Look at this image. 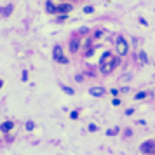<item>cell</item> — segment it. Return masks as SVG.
Returning <instances> with one entry per match:
<instances>
[{
  "label": "cell",
  "mask_w": 155,
  "mask_h": 155,
  "mask_svg": "<svg viewBox=\"0 0 155 155\" xmlns=\"http://www.w3.org/2000/svg\"><path fill=\"white\" fill-rule=\"evenodd\" d=\"M140 58H141V63H147V61H148V58H147V52H143V51L140 52Z\"/></svg>",
  "instance_id": "obj_12"
},
{
  "label": "cell",
  "mask_w": 155,
  "mask_h": 155,
  "mask_svg": "<svg viewBox=\"0 0 155 155\" xmlns=\"http://www.w3.org/2000/svg\"><path fill=\"white\" fill-rule=\"evenodd\" d=\"M33 127H35V124H33V122H26V129H28V131H31Z\"/></svg>",
  "instance_id": "obj_15"
},
{
  "label": "cell",
  "mask_w": 155,
  "mask_h": 155,
  "mask_svg": "<svg viewBox=\"0 0 155 155\" xmlns=\"http://www.w3.org/2000/svg\"><path fill=\"white\" fill-rule=\"evenodd\" d=\"M112 59H113V54L112 52H103V56H101V59H99V66H105V64L108 63H112Z\"/></svg>",
  "instance_id": "obj_4"
},
{
  "label": "cell",
  "mask_w": 155,
  "mask_h": 155,
  "mask_svg": "<svg viewBox=\"0 0 155 155\" xmlns=\"http://www.w3.org/2000/svg\"><path fill=\"white\" fill-rule=\"evenodd\" d=\"M78 47H80V40H78V38H71V42H70V52L71 54H75L78 51Z\"/></svg>",
  "instance_id": "obj_6"
},
{
  "label": "cell",
  "mask_w": 155,
  "mask_h": 155,
  "mask_svg": "<svg viewBox=\"0 0 155 155\" xmlns=\"http://www.w3.org/2000/svg\"><path fill=\"white\" fill-rule=\"evenodd\" d=\"M70 117H71V119H77V117H78V112H77V110H75V112H71Z\"/></svg>",
  "instance_id": "obj_18"
},
{
  "label": "cell",
  "mask_w": 155,
  "mask_h": 155,
  "mask_svg": "<svg viewBox=\"0 0 155 155\" xmlns=\"http://www.w3.org/2000/svg\"><path fill=\"white\" fill-rule=\"evenodd\" d=\"M12 127H14V124H12L11 120H7V122H4V124L0 126V131H4V133H7V131H11Z\"/></svg>",
  "instance_id": "obj_8"
},
{
  "label": "cell",
  "mask_w": 155,
  "mask_h": 155,
  "mask_svg": "<svg viewBox=\"0 0 155 155\" xmlns=\"http://www.w3.org/2000/svg\"><path fill=\"white\" fill-rule=\"evenodd\" d=\"M115 44H117V54H119V56H126L127 51H129V44H127L126 38H124V37H119Z\"/></svg>",
  "instance_id": "obj_2"
},
{
  "label": "cell",
  "mask_w": 155,
  "mask_h": 155,
  "mask_svg": "<svg viewBox=\"0 0 155 155\" xmlns=\"http://www.w3.org/2000/svg\"><path fill=\"white\" fill-rule=\"evenodd\" d=\"M63 87V91L66 92V94H73V89H70V87H66V85H61Z\"/></svg>",
  "instance_id": "obj_13"
},
{
  "label": "cell",
  "mask_w": 155,
  "mask_h": 155,
  "mask_svg": "<svg viewBox=\"0 0 155 155\" xmlns=\"http://www.w3.org/2000/svg\"><path fill=\"white\" fill-rule=\"evenodd\" d=\"M89 131H91V133H94V131H98V126H94V124H91V126H89Z\"/></svg>",
  "instance_id": "obj_17"
},
{
  "label": "cell",
  "mask_w": 155,
  "mask_h": 155,
  "mask_svg": "<svg viewBox=\"0 0 155 155\" xmlns=\"http://www.w3.org/2000/svg\"><path fill=\"white\" fill-rule=\"evenodd\" d=\"M70 11H71L70 4H61V5H58L56 7V12H63V14H68Z\"/></svg>",
  "instance_id": "obj_7"
},
{
  "label": "cell",
  "mask_w": 155,
  "mask_h": 155,
  "mask_svg": "<svg viewBox=\"0 0 155 155\" xmlns=\"http://www.w3.org/2000/svg\"><path fill=\"white\" fill-rule=\"evenodd\" d=\"M45 7H47V12H51V14H54V12H56V7L52 5V2H51V0L45 4Z\"/></svg>",
  "instance_id": "obj_9"
},
{
  "label": "cell",
  "mask_w": 155,
  "mask_h": 155,
  "mask_svg": "<svg viewBox=\"0 0 155 155\" xmlns=\"http://www.w3.org/2000/svg\"><path fill=\"white\" fill-rule=\"evenodd\" d=\"M117 133H119V127H113V129H108V133L106 134H108V136H115Z\"/></svg>",
  "instance_id": "obj_11"
},
{
  "label": "cell",
  "mask_w": 155,
  "mask_h": 155,
  "mask_svg": "<svg viewBox=\"0 0 155 155\" xmlns=\"http://www.w3.org/2000/svg\"><path fill=\"white\" fill-rule=\"evenodd\" d=\"M84 12H85V14H91V12H92V7H91V5L84 7Z\"/></svg>",
  "instance_id": "obj_16"
},
{
  "label": "cell",
  "mask_w": 155,
  "mask_h": 155,
  "mask_svg": "<svg viewBox=\"0 0 155 155\" xmlns=\"http://www.w3.org/2000/svg\"><path fill=\"white\" fill-rule=\"evenodd\" d=\"M11 11H12V5L5 7V11H4V16H9V14H11Z\"/></svg>",
  "instance_id": "obj_14"
},
{
  "label": "cell",
  "mask_w": 155,
  "mask_h": 155,
  "mask_svg": "<svg viewBox=\"0 0 155 155\" xmlns=\"http://www.w3.org/2000/svg\"><path fill=\"white\" fill-rule=\"evenodd\" d=\"M145 98H147V92H138V94L134 96V99H136V101H138V99H145Z\"/></svg>",
  "instance_id": "obj_10"
},
{
  "label": "cell",
  "mask_w": 155,
  "mask_h": 155,
  "mask_svg": "<svg viewBox=\"0 0 155 155\" xmlns=\"http://www.w3.org/2000/svg\"><path fill=\"white\" fill-rule=\"evenodd\" d=\"M2 85H4V82H2V80H0V87H2Z\"/></svg>",
  "instance_id": "obj_19"
},
{
  "label": "cell",
  "mask_w": 155,
  "mask_h": 155,
  "mask_svg": "<svg viewBox=\"0 0 155 155\" xmlns=\"http://www.w3.org/2000/svg\"><path fill=\"white\" fill-rule=\"evenodd\" d=\"M52 56H54V61L61 64H68V58L63 54V51H61V45H54V49H52Z\"/></svg>",
  "instance_id": "obj_1"
},
{
  "label": "cell",
  "mask_w": 155,
  "mask_h": 155,
  "mask_svg": "<svg viewBox=\"0 0 155 155\" xmlns=\"http://www.w3.org/2000/svg\"><path fill=\"white\" fill-rule=\"evenodd\" d=\"M140 152H141V153H147V155L153 153V152H155V143H153V141H145V143L140 147Z\"/></svg>",
  "instance_id": "obj_3"
},
{
  "label": "cell",
  "mask_w": 155,
  "mask_h": 155,
  "mask_svg": "<svg viewBox=\"0 0 155 155\" xmlns=\"http://www.w3.org/2000/svg\"><path fill=\"white\" fill-rule=\"evenodd\" d=\"M89 94L99 98V96H103V94H105V89H103V87H91V89H89Z\"/></svg>",
  "instance_id": "obj_5"
}]
</instances>
